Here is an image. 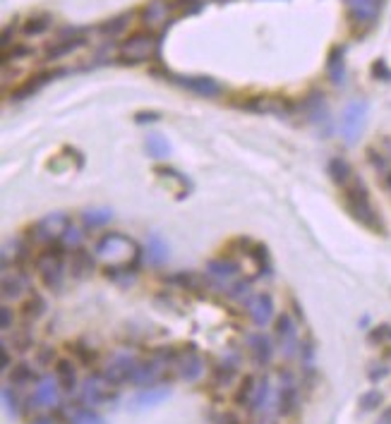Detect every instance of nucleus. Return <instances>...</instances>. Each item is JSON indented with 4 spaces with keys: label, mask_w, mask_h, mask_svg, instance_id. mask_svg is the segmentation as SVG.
Listing matches in <instances>:
<instances>
[{
    "label": "nucleus",
    "mask_w": 391,
    "mask_h": 424,
    "mask_svg": "<svg viewBox=\"0 0 391 424\" xmlns=\"http://www.w3.org/2000/svg\"><path fill=\"white\" fill-rule=\"evenodd\" d=\"M146 261L154 266H161L166 259H168V245L161 240L159 235H149V240H146Z\"/></svg>",
    "instance_id": "nucleus-41"
},
{
    "label": "nucleus",
    "mask_w": 391,
    "mask_h": 424,
    "mask_svg": "<svg viewBox=\"0 0 391 424\" xmlns=\"http://www.w3.org/2000/svg\"><path fill=\"white\" fill-rule=\"evenodd\" d=\"M238 367H240V359L235 357V355H230V357H223L219 359V362L211 367L209 371V384H211V388H226L230 386V384L235 381V376H238Z\"/></svg>",
    "instance_id": "nucleus-25"
},
{
    "label": "nucleus",
    "mask_w": 391,
    "mask_h": 424,
    "mask_svg": "<svg viewBox=\"0 0 391 424\" xmlns=\"http://www.w3.org/2000/svg\"><path fill=\"white\" fill-rule=\"evenodd\" d=\"M68 350H70V357H73L75 362H77V367H87V369L96 367L99 352H96L94 345L85 343V340H75V343L68 345Z\"/></svg>",
    "instance_id": "nucleus-37"
},
{
    "label": "nucleus",
    "mask_w": 391,
    "mask_h": 424,
    "mask_svg": "<svg viewBox=\"0 0 391 424\" xmlns=\"http://www.w3.org/2000/svg\"><path fill=\"white\" fill-rule=\"evenodd\" d=\"M58 359H60L58 357V350L50 348V345H41V348H36V352H34V362H36V367H41V369L55 367Z\"/></svg>",
    "instance_id": "nucleus-49"
},
{
    "label": "nucleus",
    "mask_w": 391,
    "mask_h": 424,
    "mask_svg": "<svg viewBox=\"0 0 391 424\" xmlns=\"http://www.w3.org/2000/svg\"><path fill=\"white\" fill-rule=\"evenodd\" d=\"M161 34L149 29L132 31L130 36H125L115 48V58L123 65H142V62H154L161 55Z\"/></svg>",
    "instance_id": "nucleus-3"
},
{
    "label": "nucleus",
    "mask_w": 391,
    "mask_h": 424,
    "mask_svg": "<svg viewBox=\"0 0 391 424\" xmlns=\"http://www.w3.org/2000/svg\"><path fill=\"white\" fill-rule=\"evenodd\" d=\"M247 259L252 261L255 271H257V278H269V276L274 273V264H272V256H269V247L264 242H252V247H250L247 252Z\"/></svg>",
    "instance_id": "nucleus-34"
},
{
    "label": "nucleus",
    "mask_w": 391,
    "mask_h": 424,
    "mask_svg": "<svg viewBox=\"0 0 391 424\" xmlns=\"http://www.w3.org/2000/svg\"><path fill=\"white\" fill-rule=\"evenodd\" d=\"M144 146H146V153H149L151 158H166V156H171V144H168V139L161 137V134H146V137H144Z\"/></svg>",
    "instance_id": "nucleus-45"
},
{
    "label": "nucleus",
    "mask_w": 391,
    "mask_h": 424,
    "mask_svg": "<svg viewBox=\"0 0 391 424\" xmlns=\"http://www.w3.org/2000/svg\"><path fill=\"white\" fill-rule=\"evenodd\" d=\"M197 3H202V5H209V3H233V0H197Z\"/></svg>",
    "instance_id": "nucleus-62"
},
{
    "label": "nucleus",
    "mask_w": 391,
    "mask_h": 424,
    "mask_svg": "<svg viewBox=\"0 0 391 424\" xmlns=\"http://www.w3.org/2000/svg\"><path fill=\"white\" fill-rule=\"evenodd\" d=\"M204 371H207V359L200 355L197 345L195 343L183 345L181 359H178V364H176V376L192 384V381H200L204 376Z\"/></svg>",
    "instance_id": "nucleus-15"
},
{
    "label": "nucleus",
    "mask_w": 391,
    "mask_h": 424,
    "mask_svg": "<svg viewBox=\"0 0 391 424\" xmlns=\"http://www.w3.org/2000/svg\"><path fill=\"white\" fill-rule=\"evenodd\" d=\"M168 396H171V384H156V386H149V388H139V393L130 401V408L132 410L154 408L159 406V403H164Z\"/></svg>",
    "instance_id": "nucleus-31"
},
{
    "label": "nucleus",
    "mask_w": 391,
    "mask_h": 424,
    "mask_svg": "<svg viewBox=\"0 0 391 424\" xmlns=\"http://www.w3.org/2000/svg\"><path fill=\"white\" fill-rule=\"evenodd\" d=\"M204 273H209L216 283H221L223 290H226V286H230L233 281L240 278L242 266L235 256L221 254V256H214V259H209L207 264H204Z\"/></svg>",
    "instance_id": "nucleus-19"
},
{
    "label": "nucleus",
    "mask_w": 391,
    "mask_h": 424,
    "mask_svg": "<svg viewBox=\"0 0 391 424\" xmlns=\"http://www.w3.org/2000/svg\"><path fill=\"white\" fill-rule=\"evenodd\" d=\"M247 410L257 417L259 422H272V410L277 413V393L272 391V381H269L267 376L259 379L257 393H255L252 406H250Z\"/></svg>",
    "instance_id": "nucleus-24"
},
{
    "label": "nucleus",
    "mask_w": 391,
    "mask_h": 424,
    "mask_svg": "<svg viewBox=\"0 0 391 424\" xmlns=\"http://www.w3.org/2000/svg\"><path fill=\"white\" fill-rule=\"evenodd\" d=\"M31 293V276L27 268L3 266V302H17Z\"/></svg>",
    "instance_id": "nucleus-16"
},
{
    "label": "nucleus",
    "mask_w": 391,
    "mask_h": 424,
    "mask_svg": "<svg viewBox=\"0 0 391 424\" xmlns=\"http://www.w3.org/2000/svg\"><path fill=\"white\" fill-rule=\"evenodd\" d=\"M338 192H341L343 209L348 211V214L353 216L365 230H370V233H375V235L387 233V226H384L380 211H377L373 197H370V192H368V187H365L360 175H358L348 187H343Z\"/></svg>",
    "instance_id": "nucleus-1"
},
{
    "label": "nucleus",
    "mask_w": 391,
    "mask_h": 424,
    "mask_svg": "<svg viewBox=\"0 0 391 424\" xmlns=\"http://www.w3.org/2000/svg\"><path fill=\"white\" fill-rule=\"evenodd\" d=\"M60 384L53 376H41V381L36 384L34 393L29 396L27 401V410L34 413V410H53L55 406H60Z\"/></svg>",
    "instance_id": "nucleus-18"
},
{
    "label": "nucleus",
    "mask_w": 391,
    "mask_h": 424,
    "mask_svg": "<svg viewBox=\"0 0 391 424\" xmlns=\"http://www.w3.org/2000/svg\"><path fill=\"white\" fill-rule=\"evenodd\" d=\"M346 77H348V72H346V46L336 43L326 53V80L334 87H343Z\"/></svg>",
    "instance_id": "nucleus-28"
},
{
    "label": "nucleus",
    "mask_w": 391,
    "mask_h": 424,
    "mask_svg": "<svg viewBox=\"0 0 391 424\" xmlns=\"http://www.w3.org/2000/svg\"><path fill=\"white\" fill-rule=\"evenodd\" d=\"M279 391H277V415L281 417H293L300 410V388L293 381L291 371H279Z\"/></svg>",
    "instance_id": "nucleus-17"
},
{
    "label": "nucleus",
    "mask_w": 391,
    "mask_h": 424,
    "mask_svg": "<svg viewBox=\"0 0 391 424\" xmlns=\"http://www.w3.org/2000/svg\"><path fill=\"white\" fill-rule=\"evenodd\" d=\"M247 348H250V355H252L257 367H269V362L274 359V340L269 338L264 331L250 333Z\"/></svg>",
    "instance_id": "nucleus-27"
},
{
    "label": "nucleus",
    "mask_w": 391,
    "mask_h": 424,
    "mask_svg": "<svg viewBox=\"0 0 391 424\" xmlns=\"http://www.w3.org/2000/svg\"><path fill=\"white\" fill-rule=\"evenodd\" d=\"M353 36H368L377 27L384 8V0H343Z\"/></svg>",
    "instance_id": "nucleus-6"
},
{
    "label": "nucleus",
    "mask_w": 391,
    "mask_h": 424,
    "mask_svg": "<svg viewBox=\"0 0 391 424\" xmlns=\"http://www.w3.org/2000/svg\"><path fill=\"white\" fill-rule=\"evenodd\" d=\"M85 230L87 228H80V226H73V223H70V228L65 230V235L60 237V242L70 249V252H73V249H82L85 247V237H87Z\"/></svg>",
    "instance_id": "nucleus-48"
},
{
    "label": "nucleus",
    "mask_w": 391,
    "mask_h": 424,
    "mask_svg": "<svg viewBox=\"0 0 391 424\" xmlns=\"http://www.w3.org/2000/svg\"><path fill=\"white\" fill-rule=\"evenodd\" d=\"M31 424H58V422L53 420V417H43V415H41V417H36V420L31 422Z\"/></svg>",
    "instance_id": "nucleus-61"
},
{
    "label": "nucleus",
    "mask_w": 391,
    "mask_h": 424,
    "mask_svg": "<svg viewBox=\"0 0 391 424\" xmlns=\"http://www.w3.org/2000/svg\"><path fill=\"white\" fill-rule=\"evenodd\" d=\"M365 118H368V104L365 101H350L343 111L341 118V134L348 144H355L358 137H360L363 127H365Z\"/></svg>",
    "instance_id": "nucleus-20"
},
{
    "label": "nucleus",
    "mask_w": 391,
    "mask_h": 424,
    "mask_svg": "<svg viewBox=\"0 0 391 424\" xmlns=\"http://www.w3.org/2000/svg\"><path fill=\"white\" fill-rule=\"evenodd\" d=\"M31 55H34V46H29L27 41H15L12 46L3 48V70H8L12 62L27 60Z\"/></svg>",
    "instance_id": "nucleus-40"
},
{
    "label": "nucleus",
    "mask_w": 391,
    "mask_h": 424,
    "mask_svg": "<svg viewBox=\"0 0 391 424\" xmlns=\"http://www.w3.org/2000/svg\"><path fill=\"white\" fill-rule=\"evenodd\" d=\"M223 295H226L228 300L245 305V302L255 295V293H252V281H250V278H242V276H240L238 281H233L230 286H226V293H223Z\"/></svg>",
    "instance_id": "nucleus-43"
},
{
    "label": "nucleus",
    "mask_w": 391,
    "mask_h": 424,
    "mask_svg": "<svg viewBox=\"0 0 391 424\" xmlns=\"http://www.w3.org/2000/svg\"><path fill=\"white\" fill-rule=\"evenodd\" d=\"M139 362H142V359H137L132 352H115V355L108 359V364L101 374L106 376V381L111 384V386L120 388L125 386V384H132V379L139 369Z\"/></svg>",
    "instance_id": "nucleus-12"
},
{
    "label": "nucleus",
    "mask_w": 391,
    "mask_h": 424,
    "mask_svg": "<svg viewBox=\"0 0 391 424\" xmlns=\"http://www.w3.org/2000/svg\"><path fill=\"white\" fill-rule=\"evenodd\" d=\"M370 75H373V80L377 82H391V67L389 62L380 58V60L373 62V67H370Z\"/></svg>",
    "instance_id": "nucleus-53"
},
{
    "label": "nucleus",
    "mask_w": 391,
    "mask_h": 424,
    "mask_svg": "<svg viewBox=\"0 0 391 424\" xmlns=\"http://www.w3.org/2000/svg\"><path fill=\"white\" fill-rule=\"evenodd\" d=\"M80 403H85L87 408L113 406V403H118V388L111 386L101 371H94L80 386Z\"/></svg>",
    "instance_id": "nucleus-10"
},
{
    "label": "nucleus",
    "mask_w": 391,
    "mask_h": 424,
    "mask_svg": "<svg viewBox=\"0 0 391 424\" xmlns=\"http://www.w3.org/2000/svg\"><path fill=\"white\" fill-rule=\"evenodd\" d=\"M326 173H329L331 183H334L338 190L348 187V185L358 178V173L353 165H350V161L343 156H331L329 163H326Z\"/></svg>",
    "instance_id": "nucleus-30"
},
{
    "label": "nucleus",
    "mask_w": 391,
    "mask_h": 424,
    "mask_svg": "<svg viewBox=\"0 0 391 424\" xmlns=\"http://www.w3.org/2000/svg\"><path fill=\"white\" fill-rule=\"evenodd\" d=\"M298 108L303 111V115L307 118V123L322 127L329 132V108H326V99H324V92H319V89H312V92H307V96L298 104Z\"/></svg>",
    "instance_id": "nucleus-21"
},
{
    "label": "nucleus",
    "mask_w": 391,
    "mask_h": 424,
    "mask_svg": "<svg viewBox=\"0 0 391 424\" xmlns=\"http://www.w3.org/2000/svg\"><path fill=\"white\" fill-rule=\"evenodd\" d=\"M0 369H3V371H10L12 369V357H10L8 340H3V345H0Z\"/></svg>",
    "instance_id": "nucleus-57"
},
{
    "label": "nucleus",
    "mask_w": 391,
    "mask_h": 424,
    "mask_svg": "<svg viewBox=\"0 0 391 424\" xmlns=\"http://www.w3.org/2000/svg\"><path fill=\"white\" fill-rule=\"evenodd\" d=\"M156 173L161 175L166 183H173V185H178L183 192H190V180L183 175V173H178L176 168H168V165H159Z\"/></svg>",
    "instance_id": "nucleus-50"
},
{
    "label": "nucleus",
    "mask_w": 391,
    "mask_h": 424,
    "mask_svg": "<svg viewBox=\"0 0 391 424\" xmlns=\"http://www.w3.org/2000/svg\"><path fill=\"white\" fill-rule=\"evenodd\" d=\"M96 271V254L82 249H73L68 256V273L73 276L75 281H87L89 276Z\"/></svg>",
    "instance_id": "nucleus-26"
},
{
    "label": "nucleus",
    "mask_w": 391,
    "mask_h": 424,
    "mask_svg": "<svg viewBox=\"0 0 391 424\" xmlns=\"http://www.w3.org/2000/svg\"><path fill=\"white\" fill-rule=\"evenodd\" d=\"M142 259H144V254L137 256V259H132V261H127V264H108L106 271H104L106 278L118 283V286H130V283H134V278L139 276Z\"/></svg>",
    "instance_id": "nucleus-32"
},
{
    "label": "nucleus",
    "mask_w": 391,
    "mask_h": 424,
    "mask_svg": "<svg viewBox=\"0 0 391 424\" xmlns=\"http://www.w3.org/2000/svg\"><path fill=\"white\" fill-rule=\"evenodd\" d=\"M274 333H277V340L281 345V352H284L286 359L296 357L300 350V333H298V321L291 312H281L277 319H274Z\"/></svg>",
    "instance_id": "nucleus-13"
},
{
    "label": "nucleus",
    "mask_w": 391,
    "mask_h": 424,
    "mask_svg": "<svg viewBox=\"0 0 391 424\" xmlns=\"http://www.w3.org/2000/svg\"><path fill=\"white\" fill-rule=\"evenodd\" d=\"M382 403H384V396L377 388L365 391V393L360 396V410H363V413H373V410L380 408Z\"/></svg>",
    "instance_id": "nucleus-52"
},
{
    "label": "nucleus",
    "mask_w": 391,
    "mask_h": 424,
    "mask_svg": "<svg viewBox=\"0 0 391 424\" xmlns=\"http://www.w3.org/2000/svg\"><path fill=\"white\" fill-rule=\"evenodd\" d=\"M368 163L373 165V170L377 175H384L387 170H391V156L384 153L380 146H370L368 149Z\"/></svg>",
    "instance_id": "nucleus-46"
},
{
    "label": "nucleus",
    "mask_w": 391,
    "mask_h": 424,
    "mask_svg": "<svg viewBox=\"0 0 391 424\" xmlns=\"http://www.w3.org/2000/svg\"><path fill=\"white\" fill-rule=\"evenodd\" d=\"M70 70H41V72L27 77V80L22 82L19 87H15L10 92V101H27V99H34L36 94H41L43 89H46L50 82L60 80V77H65Z\"/></svg>",
    "instance_id": "nucleus-14"
},
{
    "label": "nucleus",
    "mask_w": 391,
    "mask_h": 424,
    "mask_svg": "<svg viewBox=\"0 0 391 424\" xmlns=\"http://www.w3.org/2000/svg\"><path fill=\"white\" fill-rule=\"evenodd\" d=\"M94 254L104 261H111V264H127L144 252L137 247V242L123 233H104L94 242Z\"/></svg>",
    "instance_id": "nucleus-5"
},
{
    "label": "nucleus",
    "mask_w": 391,
    "mask_h": 424,
    "mask_svg": "<svg viewBox=\"0 0 391 424\" xmlns=\"http://www.w3.org/2000/svg\"><path fill=\"white\" fill-rule=\"evenodd\" d=\"M134 19H139L137 10H125V12H118V15L104 19V22L96 27V34H99L104 41H115V38L125 36L130 27L134 24Z\"/></svg>",
    "instance_id": "nucleus-22"
},
{
    "label": "nucleus",
    "mask_w": 391,
    "mask_h": 424,
    "mask_svg": "<svg viewBox=\"0 0 391 424\" xmlns=\"http://www.w3.org/2000/svg\"><path fill=\"white\" fill-rule=\"evenodd\" d=\"M391 371V359H384V362H380V364H375V367H370V371H368V379L373 384H377V381H382L384 376H387Z\"/></svg>",
    "instance_id": "nucleus-55"
},
{
    "label": "nucleus",
    "mask_w": 391,
    "mask_h": 424,
    "mask_svg": "<svg viewBox=\"0 0 391 424\" xmlns=\"http://www.w3.org/2000/svg\"><path fill=\"white\" fill-rule=\"evenodd\" d=\"M12 338L8 340V345L15 352H19V355H24V352H29L31 348H34V333H31L27 326L24 329H12Z\"/></svg>",
    "instance_id": "nucleus-44"
},
{
    "label": "nucleus",
    "mask_w": 391,
    "mask_h": 424,
    "mask_svg": "<svg viewBox=\"0 0 391 424\" xmlns=\"http://www.w3.org/2000/svg\"><path fill=\"white\" fill-rule=\"evenodd\" d=\"M0 329H3V333H10L15 329V310L8 302H3V307H0Z\"/></svg>",
    "instance_id": "nucleus-54"
},
{
    "label": "nucleus",
    "mask_w": 391,
    "mask_h": 424,
    "mask_svg": "<svg viewBox=\"0 0 391 424\" xmlns=\"http://www.w3.org/2000/svg\"><path fill=\"white\" fill-rule=\"evenodd\" d=\"M55 379L58 384H60L63 393H75L77 388H80V379H77V362L73 357H60L55 362Z\"/></svg>",
    "instance_id": "nucleus-33"
},
{
    "label": "nucleus",
    "mask_w": 391,
    "mask_h": 424,
    "mask_svg": "<svg viewBox=\"0 0 391 424\" xmlns=\"http://www.w3.org/2000/svg\"><path fill=\"white\" fill-rule=\"evenodd\" d=\"M68 256H70V249L63 245L60 240L58 242H50V245L41 247L36 252V259H34V271L38 273V278H41L43 288L50 293H60L63 286H65V278H68Z\"/></svg>",
    "instance_id": "nucleus-2"
},
{
    "label": "nucleus",
    "mask_w": 391,
    "mask_h": 424,
    "mask_svg": "<svg viewBox=\"0 0 391 424\" xmlns=\"http://www.w3.org/2000/svg\"><path fill=\"white\" fill-rule=\"evenodd\" d=\"M132 120H134V125H151V123H159V120H161V113L159 111H137Z\"/></svg>",
    "instance_id": "nucleus-56"
},
{
    "label": "nucleus",
    "mask_w": 391,
    "mask_h": 424,
    "mask_svg": "<svg viewBox=\"0 0 391 424\" xmlns=\"http://www.w3.org/2000/svg\"><path fill=\"white\" fill-rule=\"evenodd\" d=\"M151 75L164 82H168V85L185 89L188 94L200 96V99H221L223 92H226V87L209 75H181V72H173V70L164 67V65L151 67Z\"/></svg>",
    "instance_id": "nucleus-4"
},
{
    "label": "nucleus",
    "mask_w": 391,
    "mask_h": 424,
    "mask_svg": "<svg viewBox=\"0 0 391 424\" xmlns=\"http://www.w3.org/2000/svg\"><path fill=\"white\" fill-rule=\"evenodd\" d=\"M257 386H259V381L252 374L242 376L240 384H238V388H235V393H233V403H235V406H238V408H250V406H252L255 393H257Z\"/></svg>",
    "instance_id": "nucleus-38"
},
{
    "label": "nucleus",
    "mask_w": 391,
    "mask_h": 424,
    "mask_svg": "<svg viewBox=\"0 0 391 424\" xmlns=\"http://www.w3.org/2000/svg\"><path fill=\"white\" fill-rule=\"evenodd\" d=\"M3 403H5V410H8L10 417L22 415V398L17 396V391L12 384H5L3 386Z\"/></svg>",
    "instance_id": "nucleus-47"
},
{
    "label": "nucleus",
    "mask_w": 391,
    "mask_h": 424,
    "mask_svg": "<svg viewBox=\"0 0 391 424\" xmlns=\"http://www.w3.org/2000/svg\"><path fill=\"white\" fill-rule=\"evenodd\" d=\"M70 228V216L63 214V211H55V214H48L43 218H38L34 226L27 228V233L24 237L31 242L34 247H46L50 242H58L63 235H65V230Z\"/></svg>",
    "instance_id": "nucleus-9"
},
{
    "label": "nucleus",
    "mask_w": 391,
    "mask_h": 424,
    "mask_svg": "<svg viewBox=\"0 0 391 424\" xmlns=\"http://www.w3.org/2000/svg\"><path fill=\"white\" fill-rule=\"evenodd\" d=\"M235 106L247 113L257 115H279V118H291L298 111V104L288 96H274V94H252L242 101H235Z\"/></svg>",
    "instance_id": "nucleus-8"
},
{
    "label": "nucleus",
    "mask_w": 391,
    "mask_h": 424,
    "mask_svg": "<svg viewBox=\"0 0 391 424\" xmlns=\"http://www.w3.org/2000/svg\"><path fill=\"white\" fill-rule=\"evenodd\" d=\"M380 180H382V187L391 195V170H387L384 175H380Z\"/></svg>",
    "instance_id": "nucleus-59"
},
{
    "label": "nucleus",
    "mask_w": 391,
    "mask_h": 424,
    "mask_svg": "<svg viewBox=\"0 0 391 424\" xmlns=\"http://www.w3.org/2000/svg\"><path fill=\"white\" fill-rule=\"evenodd\" d=\"M216 424H242L240 422V417L238 415H233V413H223L219 420H216Z\"/></svg>",
    "instance_id": "nucleus-58"
},
{
    "label": "nucleus",
    "mask_w": 391,
    "mask_h": 424,
    "mask_svg": "<svg viewBox=\"0 0 391 424\" xmlns=\"http://www.w3.org/2000/svg\"><path fill=\"white\" fill-rule=\"evenodd\" d=\"M41 381V376L36 374V369L31 367L29 362H17L12 364V369L8 371V384H12L15 388H22V386H31V384Z\"/></svg>",
    "instance_id": "nucleus-36"
},
{
    "label": "nucleus",
    "mask_w": 391,
    "mask_h": 424,
    "mask_svg": "<svg viewBox=\"0 0 391 424\" xmlns=\"http://www.w3.org/2000/svg\"><path fill=\"white\" fill-rule=\"evenodd\" d=\"M139 22H142L144 29L156 31V34L164 36V31L176 22V12H173L168 0H146L142 8L137 10Z\"/></svg>",
    "instance_id": "nucleus-11"
},
{
    "label": "nucleus",
    "mask_w": 391,
    "mask_h": 424,
    "mask_svg": "<svg viewBox=\"0 0 391 424\" xmlns=\"http://www.w3.org/2000/svg\"><path fill=\"white\" fill-rule=\"evenodd\" d=\"M89 34H94V29L89 27H65L58 31V36L48 43L46 53H43V60L46 62H58L63 58L77 53L80 48L89 46Z\"/></svg>",
    "instance_id": "nucleus-7"
},
{
    "label": "nucleus",
    "mask_w": 391,
    "mask_h": 424,
    "mask_svg": "<svg viewBox=\"0 0 391 424\" xmlns=\"http://www.w3.org/2000/svg\"><path fill=\"white\" fill-rule=\"evenodd\" d=\"M377 424H391V406L384 410L382 417H380V422H377Z\"/></svg>",
    "instance_id": "nucleus-60"
},
{
    "label": "nucleus",
    "mask_w": 391,
    "mask_h": 424,
    "mask_svg": "<svg viewBox=\"0 0 391 424\" xmlns=\"http://www.w3.org/2000/svg\"><path fill=\"white\" fill-rule=\"evenodd\" d=\"M53 27H55V17L50 15V12H43V10L41 12H31L24 22H19V31H22L24 38L43 36V34H48Z\"/></svg>",
    "instance_id": "nucleus-29"
},
{
    "label": "nucleus",
    "mask_w": 391,
    "mask_h": 424,
    "mask_svg": "<svg viewBox=\"0 0 391 424\" xmlns=\"http://www.w3.org/2000/svg\"><path fill=\"white\" fill-rule=\"evenodd\" d=\"M242 307L247 310V317L252 319V324L257 326V329H264V326H269L277 319L274 317V300L269 293H255Z\"/></svg>",
    "instance_id": "nucleus-23"
},
{
    "label": "nucleus",
    "mask_w": 391,
    "mask_h": 424,
    "mask_svg": "<svg viewBox=\"0 0 391 424\" xmlns=\"http://www.w3.org/2000/svg\"><path fill=\"white\" fill-rule=\"evenodd\" d=\"M113 221V211L111 209H89L82 214V228L87 230H96L104 228Z\"/></svg>",
    "instance_id": "nucleus-42"
},
{
    "label": "nucleus",
    "mask_w": 391,
    "mask_h": 424,
    "mask_svg": "<svg viewBox=\"0 0 391 424\" xmlns=\"http://www.w3.org/2000/svg\"><path fill=\"white\" fill-rule=\"evenodd\" d=\"M70 424H106V420L85 403H70Z\"/></svg>",
    "instance_id": "nucleus-39"
},
{
    "label": "nucleus",
    "mask_w": 391,
    "mask_h": 424,
    "mask_svg": "<svg viewBox=\"0 0 391 424\" xmlns=\"http://www.w3.org/2000/svg\"><path fill=\"white\" fill-rule=\"evenodd\" d=\"M46 312H48V302L43 300V295H38L34 290H31L27 298H24L22 305H19V317L27 321V324H34V321L41 319Z\"/></svg>",
    "instance_id": "nucleus-35"
},
{
    "label": "nucleus",
    "mask_w": 391,
    "mask_h": 424,
    "mask_svg": "<svg viewBox=\"0 0 391 424\" xmlns=\"http://www.w3.org/2000/svg\"><path fill=\"white\" fill-rule=\"evenodd\" d=\"M368 340L373 345H382V348L391 345V324H380V326H375V329H370Z\"/></svg>",
    "instance_id": "nucleus-51"
}]
</instances>
